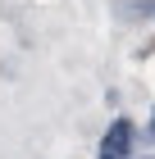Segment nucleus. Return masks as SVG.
<instances>
[{"label":"nucleus","instance_id":"obj_1","mask_svg":"<svg viewBox=\"0 0 155 159\" xmlns=\"http://www.w3.org/2000/svg\"><path fill=\"white\" fill-rule=\"evenodd\" d=\"M128 155H132V123L114 118L109 132H105V141H100V159H128Z\"/></svg>","mask_w":155,"mask_h":159},{"label":"nucleus","instance_id":"obj_2","mask_svg":"<svg viewBox=\"0 0 155 159\" xmlns=\"http://www.w3.org/2000/svg\"><path fill=\"white\" fill-rule=\"evenodd\" d=\"M146 136H151V141H155V114H151V127H146Z\"/></svg>","mask_w":155,"mask_h":159},{"label":"nucleus","instance_id":"obj_3","mask_svg":"<svg viewBox=\"0 0 155 159\" xmlns=\"http://www.w3.org/2000/svg\"><path fill=\"white\" fill-rule=\"evenodd\" d=\"M146 159H155V155H146Z\"/></svg>","mask_w":155,"mask_h":159}]
</instances>
